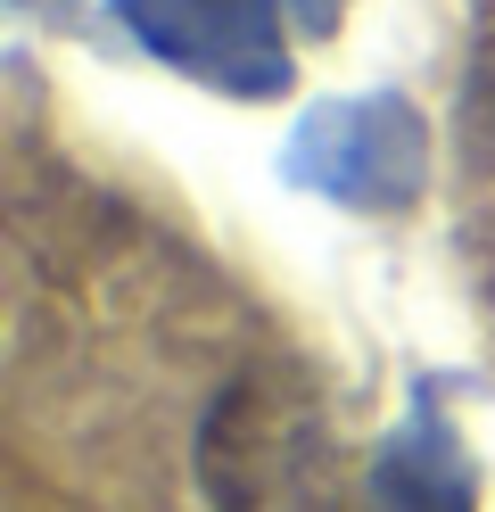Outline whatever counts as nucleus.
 Instances as JSON below:
<instances>
[{"label":"nucleus","instance_id":"1","mask_svg":"<svg viewBox=\"0 0 495 512\" xmlns=\"http://www.w3.org/2000/svg\"><path fill=\"white\" fill-rule=\"evenodd\" d=\"M198 479L215 512H322L330 496V438L314 405H297L264 380L223 389L198 430Z\"/></svg>","mask_w":495,"mask_h":512}]
</instances>
